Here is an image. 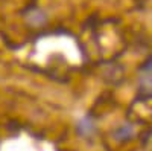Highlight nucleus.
Listing matches in <instances>:
<instances>
[{"label":"nucleus","instance_id":"f257e3e1","mask_svg":"<svg viewBox=\"0 0 152 151\" xmlns=\"http://www.w3.org/2000/svg\"><path fill=\"white\" fill-rule=\"evenodd\" d=\"M132 136H134V128L131 124H123L122 127H119L114 131V137L117 141H129Z\"/></svg>","mask_w":152,"mask_h":151},{"label":"nucleus","instance_id":"7ed1b4c3","mask_svg":"<svg viewBox=\"0 0 152 151\" xmlns=\"http://www.w3.org/2000/svg\"><path fill=\"white\" fill-rule=\"evenodd\" d=\"M143 70L145 72H152V60H149L146 64H145V67H143Z\"/></svg>","mask_w":152,"mask_h":151},{"label":"nucleus","instance_id":"f03ea898","mask_svg":"<svg viewBox=\"0 0 152 151\" xmlns=\"http://www.w3.org/2000/svg\"><path fill=\"white\" fill-rule=\"evenodd\" d=\"M79 131L82 133V136H90L94 130V124L90 118H84L81 122H79Z\"/></svg>","mask_w":152,"mask_h":151}]
</instances>
